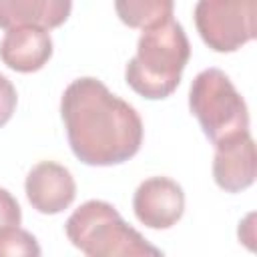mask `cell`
<instances>
[{"label": "cell", "instance_id": "1", "mask_svg": "<svg viewBox=\"0 0 257 257\" xmlns=\"http://www.w3.org/2000/svg\"><path fill=\"white\" fill-rule=\"evenodd\" d=\"M60 116L74 157L88 167L120 165L143 145L139 112L98 78L72 80L62 92Z\"/></svg>", "mask_w": 257, "mask_h": 257}, {"label": "cell", "instance_id": "2", "mask_svg": "<svg viewBox=\"0 0 257 257\" xmlns=\"http://www.w3.org/2000/svg\"><path fill=\"white\" fill-rule=\"evenodd\" d=\"M189 58L191 44L185 28L175 18H169L143 30L137 54L126 64L124 80L149 100L167 98L177 90Z\"/></svg>", "mask_w": 257, "mask_h": 257}, {"label": "cell", "instance_id": "3", "mask_svg": "<svg viewBox=\"0 0 257 257\" xmlns=\"http://www.w3.org/2000/svg\"><path fill=\"white\" fill-rule=\"evenodd\" d=\"M68 241L88 257H159L163 251L151 245L137 229L122 221L118 211L98 199L82 203L66 219Z\"/></svg>", "mask_w": 257, "mask_h": 257}, {"label": "cell", "instance_id": "4", "mask_svg": "<svg viewBox=\"0 0 257 257\" xmlns=\"http://www.w3.org/2000/svg\"><path fill=\"white\" fill-rule=\"evenodd\" d=\"M189 108L213 145L249 131L247 104L221 68H205L193 78Z\"/></svg>", "mask_w": 257, "mask_h": 257}, {"label": "cell", "instance_id": "5", "mask_svg": "<svg viewBox=\"0 0 257 257\" xmlns=\"http://www.w3.org/2000/svg\"><path fill=\"white\" fill-rule=\"evenodd\" d=\"M257 0H199L195 26L201 40L215 52H235L257 36Z\"/></svg>", "mask_w": 257, "mask_h": 257}, {"label": "cell", "instance_id": "6", "mask_svg": "<svg viewBox=\"0 0 257 257\" xmlns=\"http://www.w3.org/2000/svg\"><path fill=\"white\" fill-rule=\"evenodd\" d=\"M133 211L145 227L169 229L185 213L183 187L169 177H151L137 187Z\"/></svg>", "mask_w": 257, "mask_h": 257}, {"label": "cell", "instance_id": "7", "mask_svg": "<svg viewBox=\"0 0 257 257\" xmlns=\"http://www.w3.org/2000/svg\"><path fill=\"white\" fill-rule=\"evenodd\" d=\"M24 189L32 209L42 215L62 213L72 205L76 197V183L72 173L54 161H42L34 165L26 175Z\"/></svg>", "mask_w": 257, "mask_h": 257}, {"label": "cell", "instance_id": "8", "mask_svg": "<svg viewBox=\"0 0 257 257\" xmlns=\"http://www.w3.org/2000/svg\"><path fill=\"white\" fill-rule=\"evenodd\" d=\"M213 179L227 193H241L255 183L257 157L249 131L213 145Z\"/></svg>", "mask_w": 257, "mask_h": 257}, {"label": "cell", "instance_id": "9", "mask_svg": "<svg viewBox=\"0 0 257 257\" xmlns=\"http://www.w3.org/2000/svg\"><path fill=\"white\" fill-rule=\"evenodd\" d=\"M52 56V38L40 26H16L6 30L0 42V60L16 72H36Z\"/></svg>", "mask_w": 257, "mask_h": 257}, {"label": "cell", "instance_id": "10", "mask_svg": "<svg viewBox=\"0 0 257 257\" xmlns=\"http://www.w3.org/2000/svg\"><path fill=\"white\" fill-rule=\"evenodd\" d=\"M72 10V0H0V28L40 26L46 30L62 26Z\"/></svg>", "mask_w": 257, "mask_h": 257}, {"label": "cell", "instance_id": "11", "mask_svg": "<svg viewBox=\"0 0 257 257\" xmlns=\"http://www.w3.org/2000/svg\"><path fill=\"white\" fill-rule=\"evenodd\" d=\"M175 0H114L116 16L128 28H151L173 18Z\"/></svg>", "mask_w": 257, "mask_h": 257}, {"label": "cell", "instance_id": "12", "mask_svg": "<svg viewBox=\"0 0 257 257\" xmlns=\"http://www.w3.org/2000/svg\"><path fill=\"white\" fill-rule=\"evenodd\" d=\"M40 245L36 237L18 225L0 229V257H38Z\"/></svg>", "mask_w": 257, "mask_h": 257}, {"label": "cell", "instance_id": "13", "mask_svg": "<svg viewBox=\"0 0 257 257\" xmlns=\"http://www.w3.org/2000/svg\"><path fill=\"white\" fill-rule=\"evenodd\" d=\"M16 102H18V94L14 84L4 74H0V126H4L12 118L16 110Z\"/></svg>", "mask_w": 257, "mask_h": 257}, {"label": "cell", "instance_id": "14", "mask_svg": "<svg viewBox=\"0 0 257 257\" xmlns=\"http://www.w3.org/2000/svg\"><path fill=\"white\" fill-rule=\"evenodd\" d=\"M22 221V211L14 195L6 189L0 187V229L8 225H20Z\"/></svg>", "mask_w": 257, "mask_h": 257}]
</instances>
